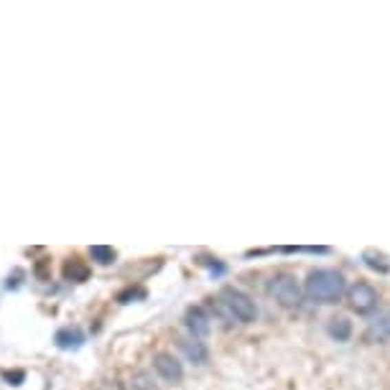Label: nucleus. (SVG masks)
I'll list each match as a JSON object with an SVG mask.
<instances>
[{"label":"nucleus","mask_w":390,"mask_h":390,"mask_svg":"<svg viewBox=\"0 0 390 390\" xmlns=\"http://www.w3.org/2000/svg\"><path fill=\"white\" fill-rule=\"evenodd\" d=\"M303 294L316 303H337L347 294L345 276L332 268L312 270L306 283H303Z\"/></svg>","instance_id":"nucleus-1"},{"label":"nucleus","mask_w":390,"mask_h":390,"mask_svg":"<svg viewBox=\"0 0 390 390\" xmlns=\"http://www.w3.org/2000/svg\"><path fill=\"white\" fill-rule=\"evenodd\" d=\"M219 306H222L232 319L243 321V324L255 321V316H258L255 301H252L248 294H243L240 288H232V286H227L219 291Z\"/></svg>","instance_id":"nucleus-2"},{"label":"nucleus","mask_w":390,"mask_h":390,"mask_svg":"<svg viewBox=\"0 0 390 390\" xmlns=\"http://www.w3.org/2000/svg\"><path fill=\"white\" fill-rule=\"evenodd\" d=\"M270 294L276 296V301L281 306H288V309H294L303 301V288L299 286V281L291 273H278L270 281Z\"/></svg>","instance_id":"nucleus-3"},{"label":"nucleus","mask_w":390,"mask_h":390,"mask_svg":"<svg viewBox=\"0 0 390 390\" xmlns=\"http://www.w3.org/2000/svg\"><path fill=\"white\" fill-rule=\"evenodd\" d=\"M347 299L357 314H370L378 306V291L365 281H357L355 286L347 291Z\"/></svg>","instance_id":"nucleus-4"},{"label":"nucleus","mask_w":390,"mask_h":390,"mask_svg":"<svg viewBox=\"0 0 390 390\" xmlns=\"http://www.w3.org/2000/svg\"><path fill=\"white\" fill-rule=\"evenodd\" d=\"M153 367H156V373L161 375L166 382H179L184 378L182 362L173 355H169V352H158V355L153 357Z\"/></svg>","instance_id":"nucleus-5"},{"label":"nucleus","mask_w":390,"mask_h":390,"mask_svg":"<svg viewBox=\"0 0 390 390\" xmlns=\"http://www.w3.org/2000/svg\"><path fill=\"white\" fill-rule=\"evenodd\" d=\"M184 321H186V329L191 332V337L202 339L209 332V316L204 314L202 306H191L189 312H186V319Z\"/></svg>","instance_id":"nucleus-6"},{"label":"nucleus","mask_w":390,"mask_h":390,"mask_svg":"<svg viewBox=\"0 0 390 390\" xmlns=\"http://www.w3.org/2000/svg\"><path fill=\"white\" fill-rule=\"evenodd\" d=\"M179 345H182L184 355L189 357L194 365H204L209 360V352H207V347H204V342H202V339L184 337V339H179Z\"/></svg>","instance_id":"nucleus-7"},{"label":"nucleus","mask_w":390,"mask_h":390,"mask_svg":"<svg viewBox=\"0 0 390 390\" xmlns=\"http://www.w3.org/2000/svg\"><path fill=\"white\" fill-rule=\"evenodd\" d=\"M367 339H370V342L390 339V309L380 312L373 321H370V327H367Z\"/></svg>","instance_id":"nucleus-8"},{"label":"nucleus","mask_w":390,"mask_h":390,"mask_svg":"<svg viewBox=\"0 0 390 390\" xmlns=\"http://www.w3.org/2000/svg\"><path fill=\"white\" fill-rule=\"evenodd\" d=\"M362 260H365V266H367V268L378 270V273H390V260L385 258L380 250H365Z\"/></svg>","instance_id":"nucleus-9"},{"label":"nucleus","mask_w":390,"mask_h":390,"mask_svg":"<svg viewBox=\"0 0 390 390\" xmlns=\"http://www.w3.org/2000/svg\"><path fill=\"white\" fill-rule=\"evenodd\" d=\"M82 342H85V337H82V332H79V329H61L59 334H56V345H59L61 349L79 347Z\"/></svg>","instance_id":"nucleus-10"},{"label":"nucleus","mask_w":390,"mask_h":390,"mask_svg":"<svg viewBox=\"0 0 390 390\" xmlns=\"http://www.w3.org/2000/svg\"><path fill=\"white\" fill-rule=\"evenodd\" d=\"M329 334L337 339V342H347V339H349V334H352V324H349L345 316L332 319L329 321Z\"/></svg>","instance_id":"nucleus-11"},{"label":"nucleus","mask_w":390,"mask_h":390,"mask_svg":"<svg viewBox=\"0 0 390 390\" xmlns=\"http://www.w3.org/2000/svg\"><path fill=\"white\" fill-rule=\"evenodd\" d=\"M87 273H89V270H87V266L79 258H72L69 263L64 266V276L72 278V281H85Z\"/></svg>","instance_id":"nucleus-12"},{"label":"nucleus","mask_w":390,"mask_h":390,"mask_svg":"<svg viewBox=\"0 0 390 390\" xmlns=\"http://www.w3.org/2000/svg\"><path fill=\"white\" fill-rule=\"evenodd\" d=\"M89 255H92L97 263H102V266H110V263H115V258H118V252H115L113 248H107V245H92V248H89Z\"/></svg>","instance_id":"nucleus-13"},{"label":"nucleus","mask_w":390,"mask_h":390,"mask_svg":"<svg viewBox=\"0 0 390 390\" xmlns=\"http://www.w3.org/2000/svg\"><path fill=\"white\" fill-rule=\"evenodd\" d=\"M6 380H8L10 385H21V380H23V373H6Z\"/></svg>","instance_id":"nucleus-14"},{"label":"nucleus","mask_w":390,"mask_h":390,"mask_svg":"<svg viewBox=\"0 0 390 390\" xmlns=\"http://www.w3.org/2000/svg\"><path fill=\"white\" fill-rule=\"evenodd\" d=\"M102 390H122V385H120V382H107Z\"/></svg>","instance_id":"nucleus-15"}]
</instances>
